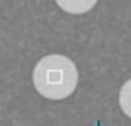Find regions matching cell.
I'll return each instance as SVG.
<instances>
[{"instance_id":"1","label":"cell","mask_w":131,"mask_h":126,"mask_svg":"<svg viewBox=\"0 0 131 126\" xmlns=\"http://www.w3.org/2000/svg\"><path fill=\"white\" fill-rule=\"evenodd\" d=\"M79 80L74 61L60 54H51L39 60L32 72V82L37 92L51 100L70 97Z\"/></svg>"},{"instance_id":"2","label":"cell","mask_w":131,"mask_h":126,"mask_svg":"<svg viewBox=\"0 0 131 126\" xmlns=\"http://www.w3.org/2000/svg\"><path fill=\"white\" fill-rule=\"evenodd\" d=\"M56 3L70 14H85L94 8L97 0H56Z\"/></svg>"},{"instance_id":"3","label":"cell","mask_w":131,"mask_h":126,"mask_svg":"<svg viewBox=\"0 0 131 126\" xmlns=\"http://www.w3.org/2000/svg\"><path fill=\"white\" fill-rule=\"evenodd\" d=\"M119 103H120L122 111L131 118V79L125 82V85L122 86L120 94H119Z\"/></svg>"}]
</instances>
